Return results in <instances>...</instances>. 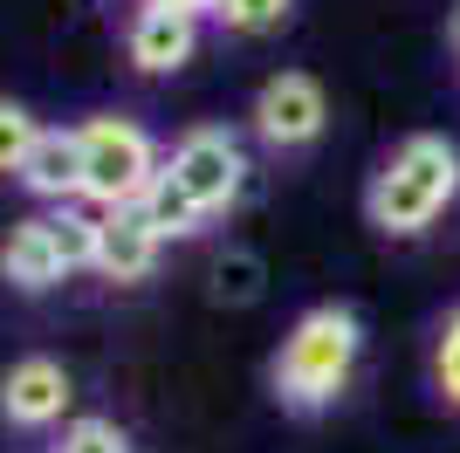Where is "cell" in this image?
Segmentation results:
<instances>
[{
  "label": "cell",
  "instance_id": "obj_18",
  "mask_svg": "<svg viewBox=\"0 0 460 453\" xmlns=\"http://www.w3.org/2000/svg\"><path fill=\"white\" fill-rule=\"evenodd\" d=\"M152 7H179V14H192V21L213 14V0H152Z\"/></svg>",
  "mask_w": 460,
  "mask_h": 453
},
{
  "label": "cell",
  "instance_id": "obj_14",
  "mask_svg": "<svg viewBox=\"0 0 460 453\" xmlns=\"http://www.w3.org/2000/svg\"><path fill=\"white\" fill-rule=\"evenodd\" d=\"M433 385H440V398L460 413V309H447L440 337H433Z\"/></svg>",
  "mask_w": 460,
  "mask_h": 453
},
{
  "label": "cell",
  "instance_id": "obj_11",
  "mask_svg": "<svg viewBox=\"0 0 460 453\" xmlns=\"http://www.w3.org/2000/svg\"><path fill=\"white\" fill-rule=\"evenodd\" d=\"M49 234H56L69 275H76V268H96V207H76V200L56 207V213H49Z\"/></svg>",
  "mask_w": 460,
  "mask_h": 453
},
{
  "label": "cell",
  "instance_id": "obj_2",
  "mask_svg": "<svg viewBox=\"0 0 460 453\" xmlns=\"http://www.w3.org/2000/svg\"><path fill=\"white\" fill-rule=\"evenodd\" d=\"M454 200H460V151H454V138L412 131L378 165V179H371V192H365V213H371L378 234L412 241V234H426Z\"/></svg>",
  "mask_w": 460,
  "mask_h": 453
},
{
  "label": "cell",
  "instance_id": "obj_17",
  "mask_svg": "<svg viewBox=\"0 0 460 453\" xmlns=\"http://www.w3.org/2000/svg\"><path fill=\"white\" fill-rule=\"evenodd\" d=\"M56 453H131V440H124L117 419H76V426H62Z\"/></svg>",
  "mask_w": 460,
  "mask_h": 453
},
{
  "label": "cell",
  "instance_id": "obj_3",
  "mask_svg": "<svg viewBox=\"0 0 460 453\" xmlns=\"http://www.w3.org/2000/svg\"><path fill=\"white\" fill-rule=\"evenodd\" d=\"M76 138H83V200H90L96 213L103 207H137V200L152 192V179L165 172L152 131L131 124V117H90V124H76Z\"/></svg>",
  "mask_w": 460,
  "mask_h": 453
},
{
  "label": "cell",
  "instance_id": "obj_19",
  "mask_svg": "<svg viewBox=\"0 0 460 453\" xmlns=\"http://www.w3.org/2000/svg\"><path fill=\"white\" fill-rule=\"evenodd\" d=\"M454 56H460V7H454Z\"/></svg>",
  "mask_w": 460,
  "mask_h": 453
},
{
  "label": "cell",
  "instance_id": "obj_1",
  "mask_svg": "<svg viewBox=\"0 0 460 453\" xmlns=\"http://www.w3.org/2000/svg\"><path fill=\"white\" fill-rule=\"evenodd\" d=\"M358 358H365V323L344 302H316L309 316H296V330L275 351V398L288 413H323L344 398V385L358 378Z\"/></svg>",
  "mask_w": 460,
  "mask_h": 453
},
{
  "label": "cell",
  "instance_id": "obj_16",
  "mask_svg": "<svg viewBox=\"0 0 460 453\" xmlns=\"http://www.w3.org/2000/svg\"><path fill=\"white\" fill-rule=\"evenodd\" d=\"M213 296L220 302H254L261 296V262H254V254H220V262H213Z\"/></svg>",
  "mask_w": 460,
  "mask_h": 453
},
{
  "label": "cell",
  "instance_id": "obj_4",
  "mask_svg": "<svg viewBox=\"0 0 460 453\" xmlns=\"http://www.w3.org/2000/svg\"><path fill=\"white\" fill-rule=\"evenodd\" d=\"M165 179L192 200L199 220H220L241 200V186H248V145L227 124H192L172 145V158H165Z\"/></svg>",
  "mask_w": 460,
  "mask_h": 453
},
{
  "label": "cell",
  "instance_id": "obj_13",
  "mask_svg": "<svg viewBox=\"0 0 460 453\" xmlns=\"http://www.w3.org/2000/svg\"><path fill=\"white\" fill-rule=\"evenodd\" d=\"M296 14V0H213V21L227 35H275Z\"/></svg>",
  "mask_w": 460,
  "mask_h": 453
},
{
  "label": "cell",
  "instance_id": "obj_7",
  "mask_svg": "<svg viewBox=\"0 0 460 453\" xmlns=\"http://www.w3.org/2000/svg\"><path fill=\"white\" fill-rule=\"evenodd\" d=\"M69 371H62L56 358H21L7 364V378H0V413H7V426H28V433H41V426H56L62 413H69Z\"/></svg>",
  "mask_w": 460,
  "mask_h": 453
},
{
  "label": "cell",
  "instance_id": "obj_8",
  "mask_svg": "<svg viewBox=\"0 0 460 453\" xmlns=\"http://www.w3.org/2000/svg\"><path fill=\"white\" fill-rule=\"evenodd\" d=\"M124 49H131V62L145 76H172V69H186V62L199 56V21L179 14V7H152V0H145L131 14Z\"/></svg>",
  "mask_w": 460,
  "mask_h": 453
},
{
  "label": "cell",
  "instance_id": "obj_12",
  "mask_svg": "<svg viewBox=\"0 0 460 453\" xmlns=\"http://www.w3.org/2000/svg\"><path fill=\"white\" fill-rule=\"evenodd\" d=\"M137 207H145V220H152L158 234H165V241H186V234H199V226H207L199 213H192V200L172 186V179H165V172L152 179V192H145Z\"/></svg>",
  "mask_w": 460,
  "mask_h": 453
},
{
  "label": "cell",
  "instance_id": "obj_6",
  "mask_svg": "<svg viewBox=\"0 0 460 453\" xmlns=\"http://www.w3.org/2000/svg\"><path fill=\"white\" fill-rule=\"evenodd\" d=\"M158 247H165V234L145 220V207H103L96 213V275L103 282H117V289L145 282L158 268Z\"/></svg>",
  "mask_w": 460,
  "mask_h": 453
},
{
  "label": "cell",
  "instance_id": "obj_5",
  "mask_svg": "<svg viewBox=\"0 0 460 453\" xmlns=\"http://www.w3.org/2000/svg\"><path fill=\"white\" fill-rule=\"evenodd\" d=\"M330 124V96L309 69H282L254 90V138L269 151H309Z\"/></svg>",
  "mask_w": 460,
  "mask_h": 453
},
{
  "label": "cell",
  "instance_id": "obj_10",
  "mask_svg": "<svg viewBox=\"0 0 460 453\" xmlns=\"http://www.w3.org/2000/svg\"><path fill=\"white\" fill-rule=\"evenodd\" d=\"M0 275H7L14 289H56L62 275H69L56 234H49V213H41V220H21L14 234H7V247H0Z\"/></svg>",
  "mask_w": 460,
  "mask_h": 453
},
{
  "label": "cell",
  "instance_id": "obj_15",
  "mask_svg": "<svg viewBox=\"0 0 460 453\" xmlns=\"http://www.w3.org/2000/svg\"><path fill=\"white\" fill-rule=\"evenodd\" d=\"M35 138H41L35 117L21 111V103H0V172H21V165H28Z\"/></svg>",
  "mask_w": 460,
  "mask_h": 453
},
{
  "label": "cell",
  "instance_id": "obj_9",
  "mask_svg": "<svg viewBox=\"0 0 460 453\" xmlns=\"http://www.w3.org/2000/svg\"><path fill=\"white\" fill-rule=\"evenodd\" d=\"M14 179L35 192V200H49V207L83 200V138H76V124H69V131H41L35 151H28V165H21Z\"/></svg>",
  "mask_w": 460,
  "mask_h": 453
}]
</instances>
